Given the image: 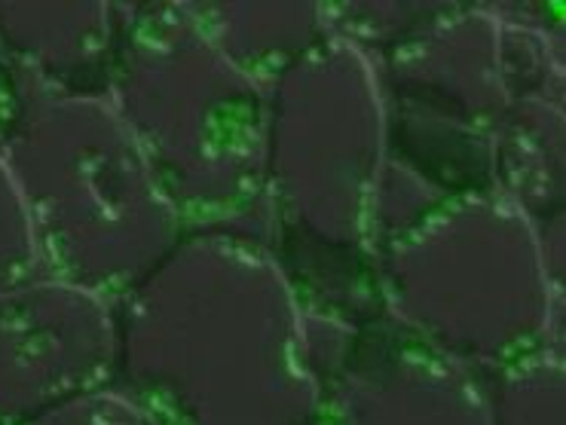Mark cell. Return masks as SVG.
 I'll list each match as a JSON object with an SVG mask.
<instances>
[{"mask_svg": "<svg viewBox=\"0 0 566 425\" xmlns=\"http://www.w3.org/2000/svg\"><path fill=\"white\" fill-rule=\"evenodd\" d=\"M114 383L163 425H318L303 312L270 245L185 233L114 304Z\"/></svg>", "mask_w": 566, "mask_h": 425, "instance_id": "cell-1", "label": "cell"}, {"mask_svg": "<svg viewBox=\"0 0 566 425\" xmlns=\"http://www.w3.org/2000/svg\"><path fill=\"white\" fill-rule=\"evenodd\" d=\"M0 157L25 200L46 279L95 294V221L105 214L154 266L185 236L107 95L38 86Z\"/></svg>", "mask_w": 566, "mask_h": 425, "instance_id": "cell-2", "label": "cell"}, {"mask_svg": "<svg viewBox=\"0 0 566 425\" xmlns=\"http://www.w3.org/2000/svg\"><path fill=\"white\" fill-rule=\"evenodd\" d=\"M374 264L386 316L478 376L545 343L564 346V294L533 221L505 245H438L417 224Z\"/></svg>", "mask_w": 566, "mask_h": 425, "instance_id": "cell-3", "label": "cell"}, {"mask_svg": "<svg viewBox=\"0 0 566 425\" xmlns=\"http://www.w3.org/2000/svg\"><path fill=\"white\" fill-rule=\"evenodd\" d=\"M318 425H490L481 376L389 316L361 328L303 316Z\"/></svg>", "mask_w": 566, "mask_h": 425, "instance_id": "cell-4", "label": "cell"}, {"mask_svg": "<svg viewBox=\"0 0 566 425\" xmlns=\"http://www.w3.org/2000/svg\"><path fill=\"white\" fill-rule=\"evenodd\" d=\"M114 306L55 279L0 291V425L114 376Z\"/></svg>", "mask_w": 566, "mask_h": 425, "instance_id": "cell-5", "label": "cell"}, {"mask_svg": "<svg viewBox=\"0 0 566 425\" xmlns=\"http://www.w3.org/2000/svg\"><path fill=\"white\" fill-rule=\"evenodd\" d=\"M490 425H564V346L545 343L481 376Z\"/></svg>", "mask_w": 566, "mask_h": 425, "instance_id": "cell-6", "label": "cell"}, {"mask_svg": "<svg viewBox=\"0 0 566 425\" xmlns=\"http://www.w3.org/2000/svg\"><path fill=\"white\" fill-rule=\"evenodd\" d=\"M38 279L46 276L40 269L31 217L13 174L0 157V291H13Z\"/></svg>", "mask_w": 566, "mask_h": 425, "instance_id": "cell-7", "label": "cell"}, {"mask_svg": "<svg viewBox=\"0 0 566 425\" xmlns=\"http://www.w3.org/2000/svg\"><path fill=\"white\" fill-rule=\"evenodd\" d=\"M25 425H163L147 411L145 404L133 399L114 380L83 389L71 399L59 401L50 411H43Z\"/></svg>", "mask_w": 566, "mask_h": 425, "instance_id": "cell-8", "label": "cell"}, {"mask_svg": "<svg viewBox=\"0 0 566 425\" xmlns=\"http://www.w3.org/2000/svg\"><path fill=\"white\" fill-rule=\"evenodd\" d=\"M34 93H38V81L0 43V153L25 117V107Z\"/></svg>", "mask_w": 566, "mask_h": 425, "instance_id": "cell-9", "label": "cell"}]
</instances>
